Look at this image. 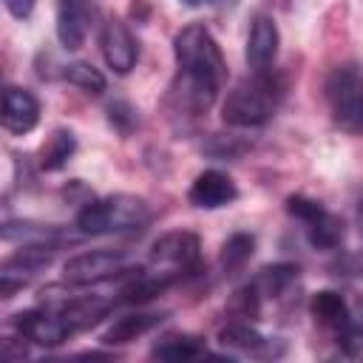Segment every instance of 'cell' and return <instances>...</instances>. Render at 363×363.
<instances>
[{"label":"cell","mask_w":363,"mask_h":363,"mask_svg":"<svg viewBox=\"0 0 363 363\" xmlns=\"http://www.w3.org/2000/svg\"><path fill=\"white\" fill-rule=\"evenodd\" d=\"M199 258H201V241L196 233H187V230L164 233L150 247V269H156L173 281L193 272L199 267Z\"/></svg>","instance_id":"5b68a950"},{"label":"cell","mask_w":363,"mask_h":363,"mask_svg":"<svg viewBox=\"0 0 363 363\" xmlns=\"http://www.w3.org/2000/svg\"><path fill=\"white\" fill-rule=\"evenodd\" d=\"M326 102L335 125L349 133L363 130V71L357 65H337L326 79Z\"/></svg>","instance_id":"277c9868"},{"label":"cell","mask_w":363,"mask_h":363,"mask_svg":"<svg viewBox=\"0 0 363 363\" xmlns=\"http://www.w3.org/2000/svg\"><path fill=\"white\" fill-rule=\"evenodd\" d=\"M286 213L303 224V233H306V241L315 247V250H335L340 247L343 241V221L329 213L323 204H318L315 199H306V196H289L286 199Z\"/></svg>","instance_id":"8992f818"},{"label":"cell","mask_w":363,"mask_h":363,"mask_svg":"<svg viewBox=\"0 0 363 363\" xmlns=\"http://www.w3.org/2000/svg\"><path fill=\"white\" fill-rule=\"evenodd\" d=\"M40 122V102L31 91L26 88H17V85H9L3 91V128L9 133H28L34 130Z\"/></svg>","instance_id":"4fadbf2b"},{"label":"cell","mask_w":363,"mask_h":363,"mask_svg":"<svg viewBox=\"0 0 363 363\" xmlns=\"http://www.w3.org/2000/svg\"><path fill=\"white\" fill-rule=\"evenodd\" d=\"M187 199L199 210H218V207H227L238 199V187L224 170L210 167V170H201L193 179V184L187 190Z\"/></svg>","instance_id":"30bf717a"},{"label":"cell","mask_w":363,"mask_h":363,"mask_svg":"<svg viewBox=\"0 0 363 363\" xmlns=\"http://www.w3.org/2000/svg\"><path fill=\"white\" fill-rule=\"evenodd\" d=\"M213 3H216L218 9H233V6L238 3V0H213Z\"/></svg>","instance_id":"484cf974"},{"label":"cell","mask_w":363,"mask_h":363,"mask_svg":"<svg viewBox=\"0 0 363 363\" xmlns=\"http://www.w3.org/2000/svg\"><path fill=\"white\" fill-rule=\"evenodd\" d=\"M284 96V79L272 71H252L235 82L221 105V119L233 128H258L272 119Z\"/></svg>","instance_id":"7a4b0ae2"},{"label":"cell","mask_w":363,"mask_h":363,"mask_svg":"<svg viewBox=\"0 0 363 363\" xmlns=\"http://www.w3.org/2000/svg\"><path fill=\"white\" fill-rule=\"evenodd\" d=\"M74 150H77V136L71 130H65V128H57L43 142V147H40V167L48 170V173L51 170H60V167L68 164V159L74 156Z\"/></svg>","instance_id":"ac0fdd59"},{"label":"cell","mask_w":363,"mask_h":363,"mask_svg":"<svg viewBox=\"0 0 363 363\" xmlns=\"http://www.w3.org/2000/svg\"><path fill=\"white\" fill-rule=\"evenodd\" d=\"M309 312H312L315 323L323 326V329H329V332H335V337H337V332H340V329L349 323V318H352V306H349L346 298H343L340 292H335V289H320V292H315L312 301H309Z\"/></svg>","instance_id":"5bb4252c"},{"label":"cell","mask_w":363,"mask_h":363,"mask_svg":"<svg viewBox=\"0 0 363 363\" xmlns=\"http://www.w3.org/2000/svg\"><path fill=\"white\" fill-rule=\"evenodd\" d=\"M252 250H255V238H252V235H247V233L230 235V238L224 241V247H221V267H224L227 272L241 269V267L250 261Z\"/></svg>","instance_id":"7402d4cb"},{"label":"cell","mask_w":363,"mask_h":363,"mask_svg":"<svg viewBox=\"0 0 363 363\" xmlns=\"http://www.w3.org/2000/svg\"><path fill=\"white\" fill-rule=\"evenodd\" d=\"M221 346H230L235 352H247V354H275L272 340H267L261 332H255L250 326V320H233L218 332Z\"/></svg>","instance_id":"e0dca14e"},{"label":"cell","mask_w":363,"mask_h":363,"mask_svg":"<svg viewBox=\"0 0 363 363\" xmlns=\"http://www.w3.org/2000/svg\"><path fill=\"white\" fill-rule=\"evenodd\" d=\"M150 354L159 357V360H173V363H179V360H196V357H201V354H207V352H204L201 337H196V335H164V337L150 349Z\"/></svg>","instance_id":"d6986e66"},{"label":"cell","mask_w":363,"mask_h":363,"mask_svg":"<svg viewBox=\"0 0 363 363\" xmlns=\"http://www.w3.org/2000/svg\"><path fill=\"white\" fill-rule=\"evenodd\" d=\"M337 343L349 360H363V312L360 309H352L349 323L337 332Z\"/></svg>","instance_id":"603a6c76"},{"label":"cell","mask_w":363,"mask_h":363,"mask_svg":"<svg viewBox=\"0 0 363 363\" xmlns=\"http://www.w3.org/2000/svg\"><path fill=\"white\" fill-rule=\"evenodd\" d=\"M278 43H281V37H278L275 20L269 14H255L252 26H250L247 48H244L250 71H269L278 57Z\"/></svg>","instance_id":"7c38bea8"},{"label":"cell","mask_w":363,"mask_h":363,"mask_svg":"<svg viewBox=\"0 0 363 363\" xmlns=\"http://www.w3.org/2000/svg\"><path fill=\"white\" fill-rule=\"evenodd\" d=\"M108 122H111L122 136H128V133L139 125V111H136L130 102H125V99H113V102L108 105Z\"/></svg>","instance_id":"cb8c5ba5"},{"label":"cell","mask_w":363,"mask_h":363,"mask_svg":"<svg viewBox=\"0 0 363 363\" xmlns=\"http://www.w3.org/2000/svg\"><path fill=\"white\" fill-rule=\"evenodd\" d=\"M182 3H187V6H201L204 0H182Z\"/></svg>","instance_id":"4316f807"},{"label":"cell","mask_w":363,"mask_h":363,"mask_svg":"<svg viewBox=\"0 0 363 363\" xmlns=\"http://www.w3.org/2000/svg\"><path fill=\"white\" fill-rule=\"evenodd\" d=\"M173 57L179 68L173 99L179 102L182 111L193 116L204 113L227 82V60L216 37L199 23L184 26L173 37Z\"/></svg>","instance_id":"6da1fadb"},{"label":"cell","mask_w":363,"mask_h":363,"mask_svg":"<svg viewBox=\"0 0 363 363\" xmlns=\"http://www.w3.org/2000/svg\"><path fill=\"white\" fill-rule=\"evenodd\" d=\"M128 272V255L113 250H91L71 255L62 264V281L71 286H94Z\"/></svg>","instance_id":"52a82bcc"},{"label":"cell","mask_w":363,"mask_h":363,"mask_svg":"<svg viewBox=\"0 0 363 363\" xmlns=\"http://www.w3.org/2000/svg\"><path fill=\"white\" fill-rule=\"evenodd\" d=\"M164 320L162 312H136V315H125L119 320H113L105 332H102V343L105 346H125L142 335H147L150 329H156Z\"/></svg>","instance_id":"9a60e30c"},{"label":"cell","mask_w":363,"mask_h":363,"mask_svg":"<svg viewBox=\"0 0 363 363\" xmlns=\"http://www.w3.org/2000/svg\"><path fill=\"white\" fill-rule=\"evenodd\" d=\"M17 335L34 346H60L62 340H68L74 332L71 326L54 312V309H45V306H37V309H26V312H17L11 318Z\"/></svg>","instance_id":"ba28073f"},{"label":"cell","mask_w":363,"mask_h":363,"mask_svg":"<svg viewBox=\"0 0 363 363\" xmlns=\"http://www.w3.org/2000/svg\"><path fill=\"white\" fill-rule=\"evenodd\" d=\"M150 221V207L145 199L130 193H113L82 204L77 213V230L82 235H108L142 230Z\"/></svg>","instance_id":"3957f363"},{"label":"cell","mask_w":363,"mask_h":363,"mask_svg":"<svg viewBox=\"0 0 363 363\" xmlns=\"http://www.w3.org/2000/svg\"><path fill=\"white\" fill-rule=\"evenodd\" d=\"M62 77H65L71 85L82 88L85 94H102V91H105V85H108V82H105V77H102V71H99V68H94L91 62H82V60L62 65Z\"/></svg>","instance_id":"44dd1931"},{"label":"cell","mask_w":363,"mask_h":363,"mask_svg":"<svg viewBox=\"0 0 363 363\" xmlns=\"http://www.w3.org/2000/svg\"><path fill=\"white\" fill-rule=\"evenodd\" d=\"M3 3H6L9 14L17 17V20H26L31 14V9H34V0H3Z\"/></svg>","instance_id":"d4e9b609"},{"label":"cell","mask_w":363,"mask_h":363,"mask_svg":"<svg viewBox=\"0 0 363 363\" xmlns=\"http://www.w3.org/2000/svg\"><path fill=\"white\" fill-rule=\"evenodd\" d=\"M94 6L91 0H57V40L65 51H77L85 45L91 31Z\"/></svg>","instance_id":"8fae6325"},{"label":"cell","mask_w":363,"mask_h":363,"mask_svg":"<svg viewBox=\"0 0 363 363\" xmlns=\"http://www.w3.org/2000/svg\"><path fill=\"white\" fill-rule=\"evenodd\" d=\"M295 278H298L295 264H272V267H264L250 284L258 289L261 298H278Z\"/></svg>","instance_id":"ffe728a7"},{"label":"cell","mask_w":363,"mask_h":363,"mask_svg":"<svg viewBox=\"0 0 363 363\" xmlns=\"http://www.w3.org/2000/svg\"><path fill=\"white\" fill-rule=\"evenodd\" d=\"M62 233L51 224L40 221H6L3 224V241L6 244H23V247H57Z\"/></svg>","instance_id":"2e32d148"},{"label":"cell","mask_w":363,"mask_h":363,"mask_svg":"<svg viewBox=\"0 0 363 363\" xmlns=\"http://www.w3.org/2000/svg\"><path fill=\"white\" fill-rule=\"evenodd\" d=\"M360 227H363V204H360Z\"/></svg>","instance_id":"83f0119b"},{"label":"cell","mask_w":363,"mask_h":363,"mask_svg":"<svg viewBox=\"0 0 363 363\" xmlns=\"http://www.w3.org/2000/svg\"><path fill=\"white\" fill-rule=\"evenodd\" d=\"M99 48H102V57L108 62V68H113V74H130L136 60H139V45H136V37L130 34V28L119 20V17H108L102 23V31H99Z\"/></svg>","instance_id":"9c48e42d"}]
</instances>
